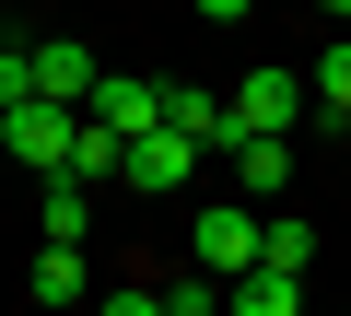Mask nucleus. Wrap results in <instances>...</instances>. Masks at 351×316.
Here are the masks:
<instances>
[{
  "label": "nucleus",
  "mask_w": 351,
  "mask_h": 316,
  "mask_svg": "<svg viewBox=\"0 0 351 316\" xmlns=\"http://www.w3.org/2000/svg\"><path fill=\"white\" fill-rule=\"evenodd\" d=\"M71 141H82V106H59V94L0 106V152H12V165H36V176H59V165H71Z\"/></svg>",
  "instance_id": "nucleus-1"
},
{
  "label": "nucleus",
  "mask_w": 351,
  "mask_h": 316,
  "mask_svg": "<svg viewBox=\"0 0 351 316\" xmlns=\"http://www.w3.org/2000/svg\"><path fill=\"white\" fill-rule=\"evenodd\" d=\"M188 246H199V269H223V281H234V269H258V246H269V223H258L246 199H211Z\"/></svg>",
  "instance_id": "nucleus-3"
},
{
  "label": "nucleus",
  "mask_w": 351,
  "mask_h": 316,
  "mask_svg": "<svg viewBox=\"0 0 351 316\" xmlns=\"http://www.w3.org/2000/svg\"><path fill=\"white\" fill-rule=\"evenodd\" d=\"M94 82H106V71H94V47H82V36H47V47H36V94L94 106Z\"/></svg>",
  "instance_id": "nucleus-6"
},
{
  "label": "nucleus",
  "mask_w": 351,
  "mask_h": 316,
  "mask_svg": "<svg viewBox=\"0 0 351 316\" xmlns=\"http://www.w3.org/2000/svg\"><path fill=\"white\" fill-rule=\"evenodd\" d=\"M339 141H351V106H339Z\"/></svg>",
  "instance_id": "nucleus-17"
},
{
  "label": "nucleus",
  "mask_w": 351,
  "mask_h": 316,
  "mask_svg": "<svg viewBox=\"0 0 351 316\" xmlns=\"http://www.w3.org/2000/svg\"><path fill=\"white\" fill-rule=\"evenodd\" d=\"M82 293H94L82 246H59V234H47V246H36V304H82Z\"/></svg>",
  "instance_id": "nucleus-9"
},
{
  "label": "nucleus",
  "mask_w": 351,
  "mask_h": 316,
  "mask_svg": "<svg viewBox=\"0 0 351 316\" xmlns=\"http://www.w3.org/2000/svg\"><path fill=\"white\" fill-rule=\"evenodd\" d=\"M36 94V47H0V106H24Z\"/></svg>",
  "instance_id": "nucleus-14"
},
{
  "label": "nucleus",
  "mask_w": 351,
  "mask_h": 316,
  "mask_svg": "<svg viewBox=\"0 0 351 316\" xmlns=\"http://www.w3.org/2000/svg\"><path fill=\"white\" fill-rule=\"evenodd\" d=\"M223 304V269H199V281H164V316H211Z\"/></svg>",
  "instance_id": "nucleus-11"
},
{
  "label": "nucleus",
  "mask_w": 351,
  "mask_h": 316,
  "mask_svg": "<svg viewBox=\"0 0 351 316\" xmlns=\"http://www.w3.org/2000/svg\"><path fill=\"white\" fill-rule=\"evenodd\" d=\"M199 12H211V24H234V12H258V0H199Z\"/></svg>",
  "instance_id": "nucleus-15"
},
{
  "label": "nucleus",
  "mask_w": 351,
  "mask_h": 316,
  "mask_svg": "<svg viewBox=\"0 0 351 316\" xmlns=\"http://www.w3.org/2000/svg\"><path fill=\"white\" fill-rule=\"evenodd\" d=\"M94 117H117V129L141 141V129H164V82H141V71H106V82H94Z\"/></svg>",
  "instance_id": "nucleus-8"
},
{
  "label": "nucleus",
  "mask_w": 351,
  "mask_h": 316,
  "mask_svg": "<svg viewBox=\"0 0 351 316\" xmlns=\"http://www.w3.org/2000/svg\"><path fill=\"white\" fill-rule=\"evenodd\" d=\"M106 304H117V316H164V281H152V269H129V281H106Z\"/></svg>",
  "instance_id": "nucleus-13"
},
{
  "label": "nucleus",
  "mask_w": 351,
  "mask_h": 316,
  "mask_svg": "<svg viewBox=\"0 0 351 316\" xmlns=\"http://www.w3.org/2000/svg\"><path fill=\"white\" fill-rule=\"evenodd\" d=\"M304 106H316L304 71H246L234 82V129H304Z\"/></svg>",
  "instance_id": "nucleus-4"
},
{
  "label": "nucleus",
  "mask_w": 351,
  "mask_h": 316,
  "mask_svg": "<svg viewBox=\"0 0 351 316\" xmlns=\"http://www.w3.org/2000/svg\"><path fill=\"white\" fill-rule=\"evenodd\" d=\"M258 258H281V269H316V234H304V223H293V211H281V223H269V246H258Z\"/></svg>",
  "instance_id": "nucleus-12"
},
{
  "label": "nucleus",
  "mask_w": 351,
  "mask_h": 316,
  "mask_svg": "<svg viewBox=\"0 0 351 316\" xmlns=\"http://www.w3.org/2000/svg\"><path fill=\"white\" fill-rule=\"evenodd\" d=\"M316 12H328V24H351V0H316Z\"/></svg>",
  "instance_id": "nucleus-16"
},
{
  "label": "nucleus",
  "mask_w": 351,
  "mask_h": 316,
  "mask_svg": "<svg viewBox=\"0 0 351 316\" xmlns=\"http://www.w3.org/2000/svg\"><path fill=\"white\" fill-rule=\"evenodd\" d=\"M223 165H234V188H293V129H234Z\"/></svg>",
  "instance_id": "nucleus-5"
},
{
  "label": "nucleus",
  "mask_w": 351,
  "mask_h": 316,
  "mask_svg": "<svg viewBox=\"0 0 351 316\" xmlns=\"http://www.w3.org/2000/svg\"><path fill=\"white\" fill-rule=\"evenodd\" d=\"M304 82H316V106H328V117L351 106V24H339V36L316 47V71H304Z\"/></svg>",
  "instance_id": "nucleus-10"
},
{
  "label": "nucleus",
  "mask_w": 351,
  "mask_h": 316,
  "mask_svg": "<svg viewBox=\"0 0 351 316\" xmlns=\"http://www.w3.org/2000/svg\"><path fill=\"white\" fill-rule=\"evenodd\" d=\"M199 165H211V141H199V129H176V117L129 141V188H141V199H152V188H188Z\"/></svg>",
  "instance_id": "nucleus-2"
},
{
  "label": "nucleus",
  "mask_w": 351,
  "mask_h": 316,
  "mask_svg": "<svg viewBox=\"0 0 351 316\" xmlns=\"http://www.w3.org/2000/svg\"><path fill=\"white\" fill-rule=\"evenodd\" d=\"M223 304H234V316H293V304H304V269L258 258V269H234V281H223Z\"/></svg>",
  "instance_id": "nucleus-7"
}]
</instances>
